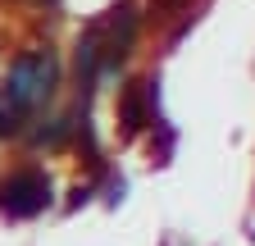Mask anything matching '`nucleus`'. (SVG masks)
<instances>
[{"instance_id":"f257e3e1","label":"nucleus","mask_w":255,"mask_h":246,"mask_svg":"<svg viewBox=\"0 0 255 246\" xmlns=\"http://www.w3.org/2000/svg\"><path fill=\"white\" fill-rule=\"evenodd\" d=\"M55 87V55L37 50V55H23L18 64L9 69V96H14V114L37 110Z\"/></svg>"},{"instance_id":"f03ea898","label":"nucleus","mask_w":255,"mask_h":246,"mask_svg":"<svg viewBox=\"0 0 255 246\" xmlns=\"http://www.w3.org/2000/svg\"><path fill=\"white\" fill-rule=\"evenodd\" d=\"M46 201H50V182L41 173H14L0 182V205L9 214H37Z\"/></svg>"}]
</instances>
